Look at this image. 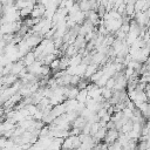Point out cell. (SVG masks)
I'll list each match as a JSON object with an SVG mask.
<instances>
[{"label": "cell", "instance_id": "6da1fadb", "mask_svg": "<svg viewBox=\"0 0 150 150\" xmlns=\"http://www.w3.org/2000/svg\"><path fill=\"white\" fill-rule=\"evenodd\" d=\"M118 136H120V130H117L116 128L108 129L107 135H105V137H104V142L108 143V144H111V143H114L115 141H117Z\"/></svg>", "mask_w": 150, "mask_h": 150}, {"label": "cell", "instance_id": "7a4b0ae2", "mask_svg": "<svg viewBox=\"0 0 150 150\" xmlns=\"http://www.w3.org/2000/svg\"><path fill=\"white\" fill-rule=\"evenodd\" d=\"M98 69H100V68H98V64H97V63H94V62L89 63L88 67H87V70H86L83 77H84V79H90L91 75H93L94 73H96Z\"/></svg>", "mask_w": 150, "mask_h": 150}, {"label": "cell", "instance_id": "3957f363", "mask_svg": "<svg viewBox=\"0 0 150 150\" xmlns=\"http://www.w3.org/2000/svg\"><path fill=\"white\" fill-rule=\"evenodd\" d=\"M22 59H23V61H25V64H26V66H29V64L34 63L38 57H36V54H35L34 50H29Z\"/></svg>", "mask_w": 150, "mask_h": 150}, {"label": "cell", "instance_id": "277c9868", "mask_svg": "<svg viewBox=\"0 0 150 150\" xmlns=\"http://www.w3.org/2000/svg\"><path fill=\"white\" fill-rule=\"evenodd\" d=\"M87 123H88V120H87L86 117H83L82 115H79V116L75 118V121L71 123V125H73V127H76V128H81V129H82Z\"/></svg>", "mask_w": 150, "mask_h": 150}, {"label": "cell", "instance_id": "5b68a950", "mask_svg": "<svg viewBox=\"0 0 150 150\" xmlns=\"http://www.w3.org/2000/svg\"><path fill=\"white\" fill-rule=\"evenodd\" d=\"M79 91H80V89L77 88V86H70V87H68L66 96H67V98H76Z\"/></svg>", "mask_w": 150, "mask_h": 150}, {"label": "cell", "instance_id": "8992f818", "mask_svg": "<svg viewBox=\"0 0 150 150\" xmlns=\"http://www.w3.org/2000/svg\"><path fill=\"white\" fill-rule=\"evenodd\" d=\"M107 131H108V129H107L105 127H104V128H102V127H101V128L98 129V131L93 136V137H94V139H95V142H96V143H98L101 139H104V137H105V135H107Z\"/></svg>", "mask_w": 150, "mask_h": 150}, {"label": "cell", "instance_id": "52a82bcc", "mask_svg": "<svg viewBox=\"0 0 150 150\" xmlns=\"http://www.w3.org/2000/svg\"><path fill=\"white\" fill-rule=\"evenodd\" d=\"M87 98H88V89H87V88L80 89V91H79V94H77V96H76V100H77L79 102H81V103H86Z\"/></svg>", "mask_w": 150, "mask_h": 150}, {"label": "cell", "instance_id": "ba28073f", "mask_svg": "<svg viewBox=\"0 0 150 150\" xmlns=\"http://www.w3.org/2000/svg\"><path fill=\"white\" fill-rule=\"evenodd\" d=\"M87 67H88L87 63H84V62L80 63L79 66H76V74L80 75L81 77H83V76H84V73H86V70H87Z\"/></svg>", "mask_w": 150, "mask_h": 150}, {"label": "cell", "instance_id": "9c48e42d", "mask_svg": "<svg viewBox=\"0 0 150 150\" xmlns=\"http://www.w3.org/2000/svg\"><path fill=\"white\" fill-rule=\"evenodd\" d=\"M132 127H134V122H132V120L130 118L127 123H124V124L122 125V128H121V130H120V131H122V132L127 134V132H129V131H131V130H132Z\"/></svg>", "mask_w": 150, "mask_h": 150}, {"label": "cell", "instance_id": "30bf717a", "mask_svg": "<svg viewBox=\"0 0 150 150\" xmlns=\"http://www.w3.org/2000/svg\"><path fill=\"white\" fill-rule=\"evenodd\" d=\"M101 89H102V95H103V97L105 100H109V98L112 97V93H114L112 89H110V88H108L105 86L104 87H101Z\"/></svg>", "mask_w": 150, "mask_h": 150}, {"label": "cell", "instance_id": "8fae6325", "mask_svg": "<svg viewBox=\"0 0 150 150\" xmlns=\"http://www.w3.org/2000/svg\"><path fill=\"white\" fill-rule=\"evenodd\" d=\"M103 74H104V71H103V70L100 68V69H98L96 73H94V74L91 75V77L89 79V80H90V82H96V81H98V80L102 77V75H103Z\"/></svg>", "mask_w": 150, "mask_h": 150}, {"label": "cell", "instance_id": "7c38bea8", "mask_svg": "<svg viewBox=\"0 0 150 150\" xmlns=\"http://www.w3.org/2000/svg\"><path fill=\"white\" fill-rule=\"evenodd\" d=\"M55 59H56V55L54 53H50V54H47L45 56V59L42 60V62H43V64H50L52 61H54Z\"/></svg>", "mask_w": 150, "mask_h": 150}, {"label": "cell", "instance_id": "4fadbf2b", "mask_svg": "<svg viewBox=\"0 0 150 150\" xmlns=\"http://www.w3.org/2000/svg\"><path fill=\"white\" fill-rule=\"evenodd\" d=\"M108 80H109V76H108L107 74H103L102 77H101L98 81H96L95 83H96L98 87H104V86L107 84V81H108Z\"/></svg>", "mask_w": 150, "mask_h": 150}, {"label": "cell", "instance_id": "5bb4252c", "mask_svg": "<svg viewBox=\"0 0 150 150\" xmlns=\"http://www.w3.org/2000/svg\"><path fill=\"white\" fill-rule=\"evenodd\" d=\"M49 66H50V68H52V71L55 73L56 70L60 69V59H55L54 61H52V63H50Z\"/></svg>", "mask_w": 150, "mask_h": 150}, {"label": "cell", "instance_id": "9a60e30c", "mask_svg": "<svg viewBox=\"0 0 150 150\" xmlns=\"http://www.w3.org/2000/svg\"><path fill=\"white\" fill-rule=\"evenodd\" d=\"M101 128V125H100V121L98 122H94V123H91V129H90V135L91 136H94L97 131H98V129Z\"/></svg>", "mask_w": 150, "mask_h": 150}, {"label": "cell", "instance_id": "2e32d148", "mask_svg": "<svg viewBox=\"0 0 150 150\" xmlns=\"http://www.w3.org/2000/svg\"><path fill=\"white\" fill-rule=\"evenodd\" d=\"M81 80H82V77H81L80 75H77V74L71 75V79H70V84H71V86H77V83H79Z\"/></svg>", "mask_w": 150, "mask_h": 150}, {"label": "cell", "instance_id": "e0dca14e", "mask_svg": "<svg viewBox=\"0 0 150 150\" xmlns=\"http://www.w3.org/2000/svg\"><path fill=\"white\" fill-rule=\"evenodd\" d=\"M115 84H116V79H115L114 76H111V77H109V80L107 81L105 87H108V88H110V89H114Z\"/></svg>", "mask_w": 150, "mask_h": 150}]
</instances>
